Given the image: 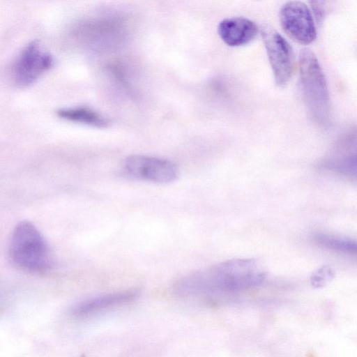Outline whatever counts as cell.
Instances as JSON below:
<instances>
[{"instance_id":"8fae6325","label":"cell","mask_w":357,"mask_h":357,"mask_svg":"<svg viewBox=\"0 0 357 357\" xmlns=\"http://www.w3.org/2000/svg\"><path fill=\"white\" fill-rule=\"evenodd\" d=\"M314 238L317 244L329 250L349 254L356 251V243L350 238L326 234H317Z\"/></svg>"},{"instance_id":"6da1fadb","label":"cell","mask_w":357,"mask_h":357,"mask_svg":"<svg viewBox=\"0 0 357 357\" xmlns=\"http://www.w3.org/2000/svg\"><path fill=\"white\" fill-rule=\"evenodd\" d=\"M266 274L254 259H234L206 271L181 278L174 285L175 293L189 297L213 291H234L258 287Z\"/></svg>"},{"instance_id":"9c48e42d","label":"cell","mask_w":357,"mask_h":357,"mask_svg":"<svg viewBox=\"0 0 357 357\" xmlns=\"http://www.w3.org/2000/svg\"><path fill=\"white\" fill-rule=\"evenodd\" d=\"M218 33L227 45L238 47L251 42L258 33V26L246 17H229L220 22Z\"/></svg>"},{"instance_id":"7c38bea8","label":"cell","mask_w":357,"mask_h":357,"mask_svg":"<svg viewBox=\"0 0 357 357\" xmlns=\"http://www.w3.org/2000/svg\"><path fill=\"white\" fill-rule=\"evenodd\" d=\"M333 277V271L328 266H323L313 273L310 278V282L314 287H322Z\"/></svg>"},{"instance_id":"30bf717a","label":"cell","mask_w":357,"mask_h":357,"mask_svg":"<svg viewBox=\"0 0 357 357\" xmlns=\"http://www.w3.org/2000/svg\"><path fill=\"white\" fill-rule=\"evenodd\" d=\"M57 114L63 119L97 128H105L109 124L106 118L86 107L62 108L57 111Z\"/></svg>"},{"instance_id":"ba28073f","label":"cell","mask_w":357,"mask_h":357,"mask_svg":"<svg viewBox=\"0 0 357 357\" xmlns=\"http://www.w3.org/2000/svg\"><path fill=\"white\" fill-rule=\"evenodd\" d=\"M137 297V292L132 289L94 296L73 305L70 314L77 319L91 318L128 305Z\"/></svg>"},{"instance_id":"52a82bcc","label":"cell","mask_w":357,"mask_h":357,"mask_svg":"<svg viewBox=\"0 0 357 357\" xmlns=\"http://www.w3.org/2000/svg\"><path fill=\"white\" fill-rule=\"evenodd\" d=\"M280 20L284 32L297 43L307 45L315 40V24L305 3L291 1L284 3L280 10Z\"/></svg>"},{"instance_id":"5b68a950","label":"cell","mask_w":357,"mask_h":357,"mask_svg":"<svg viewBox=\"0 0 357 357\" xmlns=\"http://www.w3.org/2000/svg\"><path fill=\"white\" fill-rule=\"evenodd\" d=\"M261 34L275 83L279 86H284L294 70L293 50L287 40L269 25L261 26Z\"/></svg>"},{"instance_id":"8992f818","label":"cell","mask_w":357,"mask_h":357,"mask_svg":"<svg viewBox=\"0 0 357 357\" xmlns=\"http://www.w3.org/2000/svg\"><path fill=\"white\" fill-rule=\"evenodd\" d=\"M123 169L129 176L158 183L173 182L179 176V169L172 161L147 155H130L125 160Z\"/></svg>"},{"instance_id":"7a4b0ae2","label":"cell","mask_w":357,"mask_h":357,"mask_svg":"<svg viewBox=\"0 0 357 357\" xmlns=\"http://www.w3.org/2000/svg\"><path fill=\"white\" fill-rule=\"evenodd\" d=\"M9 254L13 264L26 271L43 273L52 266L47 242L34 224L27 220L21 221L15 227Z\"/></svg>"},{"instance_id":"277c9868","label":"cell","mask_w":357,"mask_h":357,"mask_svg":"<svg viewBox=\"0 0 357 357\" xmlns=\"http://www.w3.org/2000/svg\"><path fill=\"white\" fill-rule=\"evenodd\" d=\"M54 64L52 56L36 40L27 44L20 52L11 68L13 83L18 87L32 85Z\"/></svg>"},{"instance_id":"3957f363","label":"cell","mask_w":357,"mask_h":357,"mask_svg":"<svg viewBox=\"0 0 357 357\" xmlns=\"http://www.w3.org/2000/svg\"><path fill=\"white\" fill-rule=\"evenodd\" d=\"M299 80L311 117L317 123H328L331 109L327 82L316 55L309 49L302 50L299 55Z\"/></svg>"}]
</instances>
